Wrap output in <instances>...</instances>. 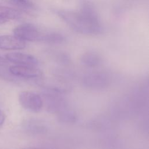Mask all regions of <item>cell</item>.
Segmentation results:
<instances>
[{
	"label": "cell",
	"instance_id": "obj_1",
	"mask_svg": "<svg viewBox=\"0 0 149 149\" xmlns=\"http://www.w3.org/2000/svg\"><path fill=\"white\" fill-rule=\"evenodd\" d=\"M59 17L76 32L94 35L102 32V27L98 16L89 5L84 6L79 11L60 10Z\"/></svg>",
	"mask_w": 149,
	"mask_h": 149
},
{
	"label": "cell",
	"instance_id": "obj_2",
	"mask_svg": "<svg viewBox=\"0 0 149 149\" xmlns=\"http://www.w3.org/2000/svg\"><path fill=\"white\" fill-rule=\"evenodd\" d=\"M13 32L15 36L24 41H42L44 34L37 27L30 23H23L17 26L14 28Z\"/></svg>",
	"mask_w": 149,
	"mask_h": 149
},
{
	"label": "cell",
	"instance_id": "obj_3",
	"mask_svg": "<svg viewBox=\"0 0 149 149\" xmlns=\"http://www.w3.org/2000/svg\"><path fill=\"white\" fill-rule=\"evenodd\" d=\"M19 101L24 109L33 112L40 111L43 107V101L41 97L32 91H24L20 93Z\"/></svg>",
	"mask_w": 149,
	"mask_h": 149
},
{
	"label": "cell",
	"instance_id": "obj_4",
	"mask_svg": "<svg viewBox=\"0 0 149 149\" xmlns=\"http://www.w3.org/2000/svg\"><path fill=\"white\" fill-rule=\"evenodd\" d=\"M59 93L48 91L42 93V101L48 111L51 113L60 112L66 108L65 102L58 94Z\"/></svg>",
	"mask_w": 149,
	"mask_h": 149
},
{
	"label": "cell",
	"instance_id": "obj_5",
	"mask_svg": "<svg viewBox=\"0 0 149 149\" xmlns=\"http://www.w3.org/2000/svg\"><path fill=\"white\" fill-rule=\"evenodd\" d=\"M110 83V78L104 73H93L86 75L83 78L84 85L92 89H101L106 87Z\"/></svg>",
	"mask_w": 149,
	"mask_h": 149
},
{
	"label": "cell",
	"instance_id": "obj_6",
	"mask_svg": "<svg viewBox=\"0 0 149 149\" xmlns=\"http://www.w3.org/2000/svg\"><path fill=\"white\" fill-rule=\"evenodd\" d=\"M5 58L17 65L35 66L38 65L37 59L32 55L22 52H10L5 55Z\"/></svg>",
	"mask_w": 149,
	"mask_h": 149
},
{
	"label": "cell",
	"instance_id": "obj_7",
	"mask_svg": "<svg viewBox=\"0 0 149 149\" xmlns=\"http://www.w3.org/2000/svg\"><path fill=\"white\" fill-rule=\"evenodd\" d=\"M9 70L13 75L23 78H38L42 76V72L34 66L16 65L10 66Z\"/></svg>",
	"mask_w": 149,
	"mask_h": 149
},
{
	"label": "cell",
	"instance_id": "obj_8",
	"mask_svg": "<svg viewBox=\"0 0 149 149\" xmlns=\"http://www.w3.org/2000/svg\"><path fill=\"white\" fill-rule=\"evenodd\" d=\"M25 47V41L15 36L2 35L0 36V48L2 49L20 50Z\"/></svg>",
	"mask_w": 149,
	"mask_h": 149
},
{
	"label": "cell",
	"instance_id": "obj_9",
	"mask_svg": "<svg viewBox=\"0 0 149 149\" xmlns=\"http://www.w3.org/2000/svg\"><path fill=\"white\" fill-rule=\"evenodd\" d=\"M81 63L87 67H95L100 65L101 61L100 56L94 52H87L80 58Z\"/></svg>",
	"mask_w": 149,
	"mask_h": 149
},
{
	"label": "cell",
	"instance_id": "obj_10",
	"mask_svg": "<svg viewBox=\"0 0 149 149\" xmlns=\"http://www.w3.org/2000/svg\"><path fill=\"white\" fill-rule=\"evenodd\" d=\"M22 16V13L14 8L0 6V17L6 20L18 19Z\"/></svg>",
	"mask_w": 149,
	"mask_h": 149
},
{
	"label": "cell",
	"instance_id": "obj_11",
	"mask_svg": "<svg viewBox=\"0 0 149 149\" xmlns=\"http://www.w3.org/2000/svg\"><path fill=\"white\" fill-rule=\"evenodd\" d=\"M59 119L64 123H73L76 120V115L74 111L66 108L59 113Z\"/></svg>",
	"mask_w": 149,
	"mask_h": 149
},
{
	"label": "cell",
	"instance_id": "obj_12",
	"mask_svg": "<svg viewBox=\"0 0 149 149\" xmlns=\"http://www.w3.org/2000/svg\"><path fill=\"white\" fill-rule=\"evenodd\" d=\"M64 40V37L56 33H49L44 34L42 41L51 43H61Z\"/></svg>",
	"mask_w": 149,
	"mask_h": 149
},
{
	"label": "cell",
	"instance_id": "obj_13",
	"mask_svg": "<svg viewBox=\"0 0 149 149\" xmlns=\"http://www.w3.org/2000/svg\"><path fill=\"white\" fill-rule=\"evenodd\" d=\"M28 128L33 133H41L45 131L46 127L44 124L40 121L39 122L38 120H33V122L29 123Z\"/></svg>",
	"mask_w": 149,
	"mask_h": 149
},
{
	"label": "cell",
	"instance_id": "obj_14",
	"mask_svg": "<svg viewBox=\"0 0 149 149\" xmlns=\"http://www.w3.org/2000/svg\"><path fill=\"white\" fill-rule=\"evenodd\" d=\"M11 3L17 7L23 9H31L34 6L28 0H11Z\"/></svg>",
	"mask_w": 149,
	"mask_h": 149
},
{
	"label": "cell",
	"instance_id": "obj_15",
	"mask_svg": "<svg viewBox=\"0 0 149 149\" xmlns=\"http://www.w3.org/2000/svg\"><path fill=\"white\" fill-rule=\"evenodd\" d=\"M5 120V115L4 112L0 109V127L2 126Z\"/></svg>",
	"mask_w": 149,
	"mask_h": 149
},
{
	"label": "cell",
	"instance_id": "obj_16",
	"mask_svg": "<svg viewBox=\"0 0 149 149\" xmlns=\"http://www.w3.org/2000/svg\"><path fill=\"white\" fill-rule=\"evenodd\" d=\"M7 63L6 59L0 56V65H4Z\"/></svg>",
	"mask_w": 149,
	"mask_h": 149
},
{
	"label": "cell",
	"instance_id": "obj_17",
	"mask_svg": "<svg viewBox=\"0 0 149 149\" xmlns=\"http://www.w3.org/2000/svg\"><path fill=\"white\" fill-rule=\"evenodd\" d=\"M7 22V20L3 19V18H2L0 17V24H3L5 23H6Z\"/></svg>",
	"mask_w": 149,
	"mask_h": 149
},
{
	"label": "cell",
	"instance_id": "obj_18",
	"mask_svg": "<svg viewBox=\"0 0 149 149\" xmlns=\"http://www.w3.org/2000/svg\"><path fill=\"white\" fill-rule=\"evenodd\" d=\"M26 149H43V148H34V147H33V148H26Z\"/></svg>",
	"mask_w": 149,
	"mask_h": 149
}]
</instances>
